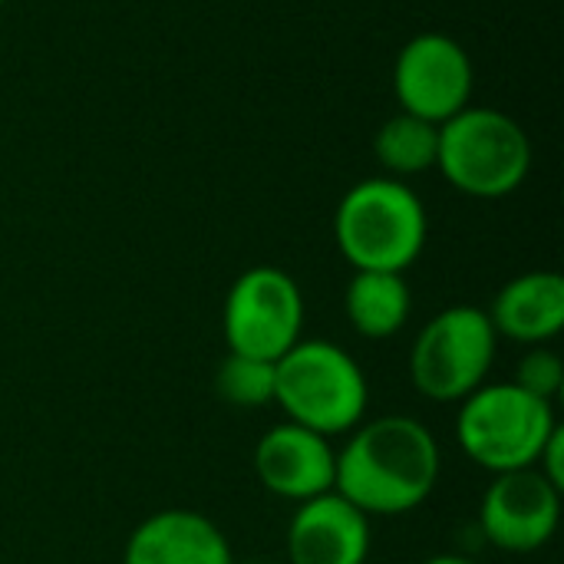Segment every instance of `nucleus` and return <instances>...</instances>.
<instances>
[{"label": "nucleus", "instance_id": "1", "mask_svg": "<svg viewBox=\"0 0 564 564\" xmlns=\"http://www.w3.org/2000/svg\"><path fill=\"white\" fill-rule=\"evenodd\" d=\"M443 453L426 423L387 413L350 430L337 453L334 492L367 519H397L416 512L436 489Z\"/></svg>", "mask_w": 564, "mask_h": 564}, {"label": "nucleus", "instance_id": "2", "mask_svg": "<svg viewBox=\"0 0 564 564\" xmlns=\"http://www.w3.org/2000/svg\"><path fill=\"white\" fill-rule=\"evenodd\" d=\"M430 238V215L410 182L373 175L344 192L334 212V241L354 271L406 274Z\"/></svg>", "mask_w": 564, "mask_h": 564}, {"label": "nucleus", "instance_id": "3", "mask_svg": "<svg viewBox=\"0 0 564 564\" xmlns=\"http://www.w3.org/2000/svg\"><path fill=\"white\" fill-rule=\"evenodd\" d=\"M274 406H281L288 423L334 440L364 423L370 387L340 344L301 337L274 364Z\"/></svg>", "mask_w": 564, "mask_h": 564}, {"label": "nucleus", "instance_id": "4", "mask_svg": "<svg viewBox=\"0 0 564 564\" xmlns=\"http://www.w3.org/2000/svg\"><path fill=\"white\" fill-rule=\"evenodd\" d=\"M440 175L469 198H506L532 169V142L519 119L492 106H466L440 126Z\"/></svg>", "mask_w": 564, "mask_h": 564}, {"label": "nucleus", "instance_id": "5", "mask_svg": "<svg viewBox=\"0 0 564 564\" xmlns=\"http://www.w3.org/2000/svg\"><path fill=\"white\" fill-rule=\"evenodd\" d=\"M555 430V403L519 390L512 380L482 383L459 403L456 416L463 453L492 476L532 469Z\"/></svg>", "mask_w": 564, "mask_h": 564}, {"label": "nucleus", "instance_id": "6", "mask_svg": "<svg viewBox=\"0 0 564 564\" xmlns=\"http://www.w3.org/2000/svg\"><path fill=\"white\" fill-rule=\"evenodd\" d=\"M499 334L476 304H456L426 321L410 347V380L433 403H463L489 383Z\"/></svg>", "mask_w": 564, "mask_h": 564}, {"label": "nucleus", "instance_id": "7", "mask_svg": "<svg viewBox=\"0 0 564 564\" xmlns=\"http://www.w3.org/2000/svg\"><path fill=\"white\" fill-rule=\"evenodd\" d=\"M304 330L301 284L274 268L258 264L235 278L221 307V334L228 354L278 364Z\"/></svg>", "mask_w": 564, "mask_h": 564}, {"label": "nucleus", "instance_id": "8", "mask_svg": "<svg viewBox=\"0 0 564 564\" xmlns=\"http://www.w3.org/2000/svg\"><path fill=\"white\" fill-rule=\"evenodd\" d=\"M476 66L469 50L446 33H416L393 59V96L400 112L443 126L473 106Z\"/></svg>", "mask_w": 564, "mask_h": 564}, {"label": "nucleus", "instance_id": "9", "mask_svg": "<svg viewBox=\"0 0 564 564\" xmlns=\"http://www.w3.org/2000/svg\"><path fill=\"white\" fill-rule=\"evenodd\" d=\"M562 522V492L532 466L492 479L479 502V529L486 542L509 555L545 549Z\"/></svg>", "mask_w": 564, "mask_h": 564}, {"label": "nucleus", "instance_id": "10", "mask_svg": "<svg viewBox=\"0 0 564 564\" xmlns=\"http://www.w3.org/2000/svg\"><path fill=\"white\" fill-rule=\"evenodd\" d=\"M337 473V449L327 436L311 433L297 423L271 426L254 446V476L258 482L284 499V502H307L324 492H334Z\"/></svg>", "mask_w": 564, "mask_h": 564}, {"label": "nucleus", "instance_id": "11", "mask_svg": "<svg viewBox=\"0 0 564 564\" xmlns=\"http://www.w3.org/2000/svg\"><path fill=\"white\" fill-rule=\"evenodd\" d=\"M288 564H367L370 519L340 492L297 506L288 522Z\"/></svg>", "mask_w": 564, "mask_h": 564}, {"label": "nucleus", "instance_id": "12", "mask_svg": "<svg viewBox=\"0 0 564 564\" xmlns=\"http://www.w3.org/2000/svg\"><path fill=\"white\" fill-rule=\"evenodd\" d=\"M122 564H235V555L225 532L208 516L162 509L132 529Z\"/></svg>", "mask_w": 564, "mask_h": 564}, {"label": "nucleus", "instance_id": "13", "mask_svg": "<svg viewBox=\"0 0 564 564\" xmlns=\"http://www.w3.org/2000/svg\"><path fill=\"white\" fill-rule=\"evenodd\" d=\"M486 314L506 340L549 344L564 330V278L558 271H525L499 288Z\"/></svg>", "mask_w": 564, "mask_h": 564}, {"label": "nucleus", "instance_id": "14", "mask_svg": "<svg viewBox=\"0 0 564 564\" xmlns=\"http://www.w3.org/2000/svg\"><path fill=\"white\" fill-rule=\"evenodd\" d=\"M344 314L360 337L390 340L413 314V291L397 271H354L344 291Z\"/></svg>", "mask_w": 564, "mask_h": 564}, {"label": "nucleus", "instance_id": "15", "mask_svg": "<svg viewBox=\"0 0 564 564\" xmlns=\"http://www.w3.org/2000/svg\"><path fill=\"white\" fill-rule=\"evenodd\" d=\"M436 152H440V126L410 112L390 116L373 135V155L390 178L406 182L413 175L436 169Z\"/></svg>", "mask_w": 564, "mask_h": 564}, {"label": "nucleus", "instance_id": "16", "mask_svg": "<svg viewBox=\"0 0 564 564\" xmlns=\"http://www.w3.org/2000/svg\"><path fill=\"white\" fill-rule=\"evenodd\" d=\"M215 393L235 410H261L274 403V364L228 354L215 370Z\"/></svg>", "mask_w": 564, "mask_h": 564}, {"label": "nucleus", "instance_id": "17", "mask_svg": "<svg viewBox=\"0 0 564 564\" xmlns=\"http://www.w3.org/2000/svg\"><path fill=\"white\" fill-rule=\"evenodd\" d=\"M512 383L545 403H555L564 390V360L558 350H552L549 344L529 347L525 357L516 367Z\"/></svg>", "mask_w": 564, "mask_h": 564}, {"label": "nucleus", "instance_id": "18", "mask_svg": "<svg viewBox=\"0 0 564 564\" xmlns=\"http://www.w3.org/2000/svg\"><path fill=\"white\" fill-rule=\"evenodd\" d=\"M535 469L558 489L564 492V426L558 423V430L549 436V443L542 446V453H539V463H535Z\"/></svg>", "mask_w": 564, "mask_h": 564}, {"label": "nucleus", "instance_id": "19", "mask_svg": "<svg viewBox=\"0 0 564 564\" xmlns=\"http://www.w3.org/2000/svg\"><path fill=\"white\" fill-rule=\"evenodd\" d=\"M420 564H479V562H473V558H466V555H433V558H426V562H420Z\"/></svg>", "mask_w": 564, "mask_h": 564}, {"label": "nucleus", "instance_id": "20", "mask_svg": "<svg viewBox=\"0 0 564 564\" xmlns=\"http://www.w3.org/2000/svg\"><path fill=\"white\" fill-rule=\"evenodd\" d=\"M248 564H274V562H248Z\"/></svg>", "mask_w": 564, "mask_h": 564}, {"label": "nucleus", "instance_id": "21", "mask_svg": "<svg viewBox=\"0 0 564 564\" xmlns=\"http://www.w3.org/2000/svg\"><path fill=\"white\" fill-rule=\"evenodd\" d=\"M3 3H7V0H0V7H3Z\"/></svg>", "mask_w": 564, "mask_h": 564}]
</instances>
